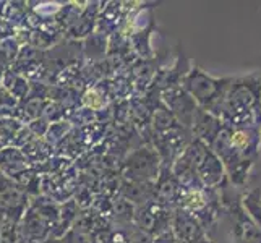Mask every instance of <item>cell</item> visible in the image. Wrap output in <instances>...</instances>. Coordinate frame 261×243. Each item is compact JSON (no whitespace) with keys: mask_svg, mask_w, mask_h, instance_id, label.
Listing matches in <instances>:
<instances>
[{"mask_svg":"<svg viewBox=\"0 0 261 243\" xmlns=\"http://www.w3.org/2000/svg\"><path fill=\"white\" fill-rule=\"evenodd\" d=\"M240 201L242 208L250 215V219L261 229V188H253V190L242 195Z\"/></svg>","mask_w":261,"mask_h":243,"instance_id":"13","label":"cell"},{"mask_svg":"<svg viewBox=\"0 0 261 243\" xmlns=\"http://www.w3.org/2000/svg\"><path fill=\"white\" fill-rule=\"evenodd\" d=\"M0 88H4L8 94L13 96L15 99H18L20 102H23L31 93L30 81L26 79L24 76H21L20 73L13 71V70H7L5 71V75L2 78V83H0Z\"/></svg>","mask_w":261,"mask_h":243,"instance_id":"11","label":"cell"},{"mask_svg":"<svg viewBox=\"0 0 261 243\" xmlns=\"http://www.w3.org/2000/svg\"><path fill=\"white\" fill-rule=\"evenodd\" d=\"M261 102V76L247 75L232 78L222 101L213 115L222 122L224 127L240 128L253 127Z\"/></svg>","mask_w":261,"mask_h":243,"instance_id":"1","label":"cell"},{"mask_svg":"<svg viewBox=\"0 0 261 243\" xmlns=\"http://www.w3.org/2000/svg\"><path fill=\"white\" fill-rule=\"evenodd\" d=\"M255 130H256V134H258V141H259V146H261V111L258 112L256 115V120H255Z\"/></svg>","mask_w":261,"mask_h":243,"instance_id":"17","label":"cell"},{"mask_svg":"<svg viewBox=\"0 0 261 243\" xmlns=\"http://www.w3.org/2000/svg\"><path fill=\"white\" fill-rule=\"evenodd\" d=\"M170 232L175 238V243H208V232L198 222L196 218L182 208H175L172 211V222Z\"/></svg>","mask_w":261,"mask_h":243,"instance_id":"8","label":"cell"},{"mask_svg":"<svg viewBox=\"0 0 261 243\" xmlns=\"http://www.w3.org/2000/svg\"><path fill=\"white\" fill-rule=\"evenodd\" d=\"M120 196L128 203H132L135 208H138V206H143L154 200L156 186L154 183L127 182V180H123V183L120 186Z\"/></svg>","mask_w":261,"mask_h":243,"instance_id":"10","label":"cell"},{"mask_svg":"<svg viewBox=\"0 0 261 243\" xmlns=\"http://www.w3.org/2000/svg\"><path fill=\"white\" fill-rule=\"evenodd\" d=\"M46 243H64V241H62V238H50Z\"/></svg>","mask_w":261,"mask_h":243,"instance_id":"18","label":"cell"},{"mask_svg":"<svg viewBox=\"0 0 261 243\" xmlns=\"http://www.w3.org/2000/svg\"><path fill=\"white\" fill-rule=\"evenodd\" d=\"M70 128H71L70 122H64V120L54 122L52 125H49V128L44 137H46L49 145H57V143H60L62 140H65Z\"/></svg>","mask_w":261,"mask_h":243,"instance_id":"14","label":"cell"},{"mask_svg":"<svg viewBox=\"0 0 261 243\" xmlns=\"http://www.w3.org/2000/svg\"><path fill=\"white\" fill-rule=\"evenodd\" d=\"M120 174L127 182L156 183L161 174V159L158 151L149 143L132 151L123 160Z\"/></svg>","mask_w":261,"mask_h":243,"instance_id":"4","label":"cell"},{"mask_svg":"<svg viewBox=\"0 0 261 243\" xmlns=\"http://www.w3.org/2000/svg\"><path fill=\"white\" fill-rule=\"evenodd\" d=\"M161 102L175 117V120L182 125L184 128L190 130L193 125L195 112L198 109L193 97L188 94L182 86H172L169 89L161 91Z\"/></svg>","mask_w":261,"mask_h":243,"instance_id":"7","label":"cell"},{"mask_svg":"<svg viewBox=\"0 0 261 243\" xmlns=\"http://www.w3.org/2000/svg\"><path fill=\"white\" fill-rule=\"evenodd\" d=\"M182 156L192 164L198 180L204 188L219 192L229 186V178L221 159L204 143L192 140L190 145L182 152Z\"/></svg>","mask_w":261,"mask_h":243,"instance_id":"2","label":"cell"},{"mask_svg":"<svg viewBox=\"0 0 261 243\" xmlns=\"http://www.w3.org/2000/svg\"><path fill=\"white\" fill-rule=\"evenodd\" d=\"M232 76L214 78L200 67H192L187 71L180 86L193 97V101L196 102L198 107L213 114L216 111V107L222 101Z\"/></svg>","mask_w":261,"mask_h":243,"instance_id":"3","label":"cell"},{"mask_svg":"<svg viewBox=\"0 0 261 243\" xmlns=\"http://www.w3.org/2000/svg\"><path fill=\"white\" fill-rule=\"evenodd\" d=\"M259 111H261V102H259Z\"/></svg>","mask_w":261,"mask_h":243,"instance_id":"19","label":"cell"},{"mask_svg":"<svg viewBox=\"0 0 261 243\" xmlns=\"http://www.w3.org/2000/svg\"><path fill=\"white\" fill-rule=\"evenodd\" d=\"M97 4H89L88 7H85L83 13L80 15L78 20L73 23V26L67 31L71 38H85L89 33H93L94 30V24L97 21V12H99V7H96Z\"/></svg>","mask_w":261,"mask_h":243,"instance_id":"12","label":"cell"},{"mask_svg":"<svg viewBox=\"0 0 261 243\" xmlns=\"http://www.w3.org/2000/svg\"><path fill=\"white\" fill-rule=\"evenodd\" d=\"M152 243H175V238H174V235H172V232L167 230V232H164V233H161V235L154 237Z\"/></svg>","mask_w":261,"mask_h":243,"instance_id":"16","label":"cell"},{"mask_svg":"<svg viewBox=\"0 0 261 243\" xmlns=\"http://www.w3.org/2000/svg\"><path fill=\"white\" fill-rule=\"evenodd\" d=\"M222 128H224V125L218 117L213 115L208 111H203L201 107H198L195 112L193 125L190 128L193 140L201 141L206 146L211 148L214 140L218 138V134L221 133Z\"/></svg>","mask_w":261,"mask_h":243,"instance_id":"9","label":"cell"},{"mask_svg":"<svg viewBox=\"0 0 261 243\" xmlns=\"http://www.w3.org/2000/svg\"><path fill=\"white\" fill-rule=\"evenodd\" d=\"M83 104L89 111H101L106 105V93H101L97 88H91L83 94Z\"/></svg>","mask_w":261,"mask_h":243,"instance_id":"15","label":"cell"},{"mask_svg":"<svg viewBox=\"0 0 261 243\" xmlns=\"http://www.w3.org/2000/svg\"><path fill=\"white\" fill-rule=\"evenodd\" d=\"M172 208L152 200L143 206L135 208L133 224L140 230L149 233L151 237H158L161 233L170 230L172 222Z\"/></svg>","mask_w":261,"mask_h":243,"instance_id":"6","label":"cell"},{"mask_svg":"<svg viewBox=\"0 0 261 243\" xmlns=\"http://www.w3.org/2000/svg\"><path fill=\"white\" fill-rule=\"evenodd\" d=\"M30 193L12 177L0 172V214L5 219L20 222L30 208Z\"/></svg>","mask_w":261,"mask_h":243,"instance_id":"5","label":"cell"}]
</instances>
